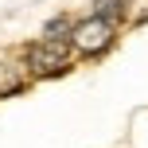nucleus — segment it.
<instances>
[{
  "instance_id": "1",
  "label": "nucleus",
  "mask_w": 148,
  "mask_h": 148,
  "mask_svg": "<svg viewBox=\"0 0 148 148\" xmlns=\"http://www.w3.org/2000/svg\"><path fill=\"white\" fill-rule=\"evenodd\" d=\"M66 43H70V51L86 55V59H90V55L109 51V47H113V20L90 16V20L74 23V27H70V35H66Z\"/></svg>"
},
{
  "instance_id": "2",
  "label": "nucleus",
  "mask_w": 148,
  "mask_h": 148,
  "mask_svg": "<svg viewBox=\"0 0 148 148\" xmlns=\"http://www.w3.org/2000/svg\"><path fill=\"white\" fill-rule=\"evenodd\" d=\"M66 62H70V43L66 39H39V43L27 47V74H35V78L62 74Z\"/></svg>"
},
{
  "instance_id": "3",
  "label": "nucleus",
  "mask_w": 148,
  "mask_h": 148,
  "mask_svg": "<svg viewBox=\"0 0 148 148\" xmlns=\"http://www.w3.org/2000/svg\"><path fill=\"white\" fill-rule=\"evenodd\" d=\"M121 20L144 23V20H148V0H121Z\"/></svg>"
},
{
  "instance_id": "4",
  "label": "nucleus",
  "mask_w": 148,
  "mask_h": 148,
  "mask_svg": "<svg viewBox=\"0 0 148 148\" xmlns=\"http://www.w3.org/2000/svg\"><path fill=\"white\" fill-rule=\"evenodd\" d=\"M70 27H74V23L66 20V16H59V20H51V23L43 27V39H66V35H70Z\"/></svg>"
},
{
  "instance_id": "5",
  "label": "nucleus",
  "mask_w": 148,
  "mask_h": 148,
  "mask_svg": "<svg viewBox=\"0 0 148 148\" xmlns=\"http://www.w3.org/2000/svg\"><path fill=\"white\" fill-rule=\"evenodd\" d=\"M94 16H101V20H121V0H97Z\"/></svg>"
}]
</instances>
